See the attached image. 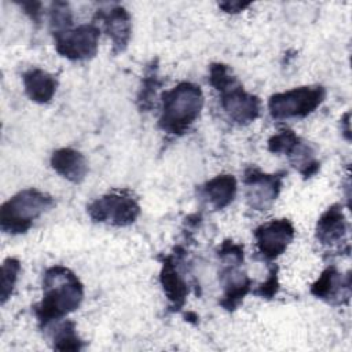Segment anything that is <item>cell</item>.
<instances>
[{"instance_id":"3","label":"cell","mask_w":352,"mask_h":352,"mask_svg":"<svg viewBox=\"0 0 352 352\" xmlns=\"http://www.w3.org/2000/svg\"><path fill=\"white\" fill-rule=\"evenodd\" d=\"M209 82L219 92L221 109L234 124L245 126L257 120L261 110L260 98L248 92L227 65L212 63Z\"/></svg>"},{"instance_id":"8","label":"cell","mask_w":352,"mask_h":352,"mask_svg":"<svg viewBox=\"0 0 352 352\" xmlns=\"http://www.w3.org/2000/svg\"><path fill=\"white\" fill-rule=\"evenodd\" d=\"M285 172L265 173L256 166H249L243 172L245 197L249 208L257 212L268 210L280 194Z\"/></svg>"},{"instance_id":"14","label":"cell","mask_w":352,"mask_h":352,"mask_svg":"<svg viewBox=\"0 0 352 352\" xmlns=\"http://www.w3.org/2000/svg\"><path fill=\"white\" fill-rule=\"evenodd\" d=\"M160 282L164 293L169 301L170 311H180L187 300L188 286L183 275H180L177 268V260L169 254L162 260V267L160 271Z\"/></svg>"},{"instance_id":"11","label":"cell","mask_w":352,"mask_h":352,"mask_svg":"<svg viewBox=\"0 0 352 352\" xmlns=\"http://www.w3.org/2000/svg\"><path fill=\"white\" fill-rule=\"evenodd\" d=\"M239 267L241 265L235 264H224L219 272V280L223 286V296L219 304L230 312L235 311L252 290V279Z\"/></svg>"},{"instance_id":"16","label":"cell","mask_w":352,"mask_h":352,"mask_svg":"<svg viewBox=\"0 0 352 352\" xmlns=\"http://www.w3.org/2000/svg\"><path fill=\"white\" fill-rule=\"evenodd\" d=\"M22 80L28 98L38 104L50 103L58 88L56 77L38 67H33L25 72Z\"/></svg>"},{"instance_id":"1","label":"cell","mask_w":352,"mask_h":352,"mask_svg":"<svg viewBox=\"0 0 352 352\" xmlns=\"http://www.w3.org/2000/svg\"><path fill=\"white\" fill-rule=\"evenodd\" d=\"M84 300V285L78 276L65 265H52L43 276V298L33 307L38 326L47 327L74 312Z\"/></svg>"},{"instance_id":"6","label":"cell","mask_w":352,"mask_h":352,"mask_svg":"<svg viewBox=\"0 0 352 352\" xmlns=\"http://www.w3.org/2000/svg\"><path fill=\"white\" fill-rule=\"evenodd\" d=\"M326 99L323 85H302L278 92L268 99V111L274 120L305 118Z\"/></svg>"},{"instance_id":"18","label":"cell","mask_w":352,"mask_h":352,"mask_svg":"<svg viewBox=\"0 0 352 352\" xmlns=\"http://www.w3.org/2000/svg\"><path fill=\"white\" fill-rule=\"evenodd\" d=\"M162 85V80L158 73V60L153 59L144 69L140 88L136 96V104L140 111H148L154 106L157 91Z\"/></svg>"},{"instance_id":"27","label":"cell","mask_w":352,"mask_h":352,"mask_svg":"<svg viewBox=\"0 0 352 352\" xmlns=\"http://www.w3.org/2000/svg\"><path fill=\"white\" fill-rule=\"evenodd\" d=\"M341 124H344V133L345 138L349 140L351 139V131H349V113H345L344 117L341 118Z\"/></svg>"},{"instance_id":"15","label":"cell","mask_w":352,"mask_h":352,"mask_svg":"<svg viewBox=\"0 0 352 352\" xmlns=\"http://www.w3.org/2000/svg\"><path fill=\"white\" fill-rule=\"evenodd\" d=\"M52 169L70 183L80 184L88 175V161L82 153L72 147H62L51 154Z\"/></svg>"},{"instance_id":"10","label":"cell","mask_w":352,"mask_h":352,"mask_svg":"<svg viewBox=\"0 0 352 352\" xmlns=\"http://www.w3.org/2000/svg\"><path fill=\"white\" fill-rule=\"evenodd\" d=\"M95 19L102 22L104 33L111 40L113 52H124L129 44L132 36V18L131 14L122 6H116L109 10H99Z\"/></svg>"},{"instance_id":"19","label":"cell","mask_w":352,"mask_h":352,"mask_svg":"<svg viewBox=\"0 0 352 352\" xmlns=\"http://www.w3.org/2000/svg\"><path fill=\"white\" fill-rule=\"evenodd\" d=\"M52 348L56 351H81L84 348V341L80 338L76 330V323L73 320H66L54 333Z\"/></svg>"},{"instance_id":"7","label":"cell","mask_w":352,"mask_h":352,"mask_svg":"<svg viewBox=\"0 0 352 352\" xmlns=\"http://www.w3.org/2000/svg\"><path fill=\"white\" fill-rule=\"evenodd\" d=\"M52 36L60 56L69 60H87L98 52L100 28L95 22L82 23Z\"/></svg>"},{"instance_id":"4","label":"cell","mask_w":352,"mask_h":352,"mask_svg":"<svg viewBox=\"0 0 352 352\" xmlns=\"http://www.w3.org/2000/svg\"><path fill=\"white\" fill-rule=\"evenodd\" d=\"M54 198L37 188L18 191L0 208V227L3 232L19 235L28 232L34 220L54 206Z\"/></svg>"},{"instance_id":"24","label":"cell","mask_w":352,"mask_h":352,"mask_svg":"<svg viewBox=\"0 0 352 352\" xmlns=\"http://www.w3.org/2000/svg\"><path fill=\"white\" fill-rule=\"evenodd\" d=\"M279 290V276H278V267L276 265H272L270 268V272H268V276L267 279L260 285L257 286V289L254 290V294L261 297V298H272L276 296Z\"/></svg>"},{"instance_id":"9","label":"cell","mask_w":352,"mask_h":352,"mask_svg":"<svg viewBox=\"0 0 352 352\" xmlns=\"http://www.w3.org/2000/svg\"><path fill=\"white\" fill-rule=\"evenodd\" d=\"M296 230L289 219H274L258 226L253 235L257 252L263 258L272 261L286 252L294 238Z\"/></svg>"},{"instance_id":"17","label":"cell","mask_w":352,"mask_h":352,"mask_svg":"<svg viewBox=\"0 0 352 352\" xmlns=\"http://www.w3.org/2000/svg\"><path fill=\"white\" fill-rule=\"evenodd\" d=\"M236 190L238 183L235 176L231 173L217 175L213 179L208 180L201 188L202 195L216 210L227 208L234 201Z\"/></svg>"},{"instance_id":"20","label":"cell","mask_w":352,"mask_h":352,"mask_svg":"<svg viewBox=\"0 0 352 352\" xmlns=\"http://www.w3.org/2000/svg\"><path fill=\"white\" fill-rule=\"evenodd\" d=\"M301 140L302 139L296 135L294 131L289 128H282L268 139L267 146L272 154H285L289 157L297 148Z\"/></svg>"},{"instance_id":"13","label":"cell","mask_w":352,"mask_h":352,"mask_svg":"<svg viewBox=\"0 0 352 352\" xmlns=\"http://www.w3.org/2000/svg\"><path fill=\"white\" fill-rule=\"evenodd\" d=\"M349 224L341 204L330 205L318 219L315 236L323 246H337L346 241Z\"/></svg>"},{"instance_id":"12","label":"cell","mask_w":352,"mask_h":352,"mask_svg":"<svg viewBox=\"0 0 352 352\" xmlns=\"http://www.w3.org/2000/svg\"><path fill=\"white\" fill-rule=\"evenodd\" d=\"M349 290L351 275L344 276L336 265L326 267L309 287L312 296L329 304H342L349 298Z\"/></svg>"},{"instance_id":"21","label":"cell","mask_w":352,"mask_h":352,"mask_svg":"<svg viewBox=\"0 0 352 352\" xmlns=\"http://www.w3.org/2000/svg\"><path fill=\"white\" fill-rule=\"evenodd\" d=\"M21 272V261L15 257H7L1 264V290H0V301L4 305L7 300L11 297L18 276Z\"/></svg>"},{"instance_id":"23","label":"cell","mask_w":352,"mask_h":352,"mask_svg":"<svg viewBox=\"0 0 352 352\" xmlns=\"http://www.w3.org/2000/svg\"><path fill=\"white\" fill-rule=\"evenodd\" d=\"M217 256L224 264L241 265L243 263V245L234 242L232 239H226L217 249Z\"/></svg>"},{"instance_id":"26","label":"cell","mask_w":352,"mask_h":352,"mask_svg":"<svg viewBox=\"0 0 352 352\" xmlns=\"http://www.w3.org/2000/svg\"><path fill=\"white\" fill-rule=\"evenodd\" d=\"M252 3L250 1H241V0H227V1H220L219 8L223 10L227 14H238L243 10H246Z\"/></svg>"},{"instance_id":"2","label":"cell","mask_w":352,"mask_h":352,"mask_svg":"<svg viewBox=\"0 0 352 352\" xmlns=\"http://www.w3.org/2000/svg\"><path fill=\"white\" fill-rule=\"evenodd\" d=\"M204 94L199 85L182 81L161 95L160 128L173 136H183L198 120L204 109Z\"/></svg>"},{"instance_id":"5","label":"cell","mask_w":352,"mask_h":352,"mask_svg":"<svg viewBox=\"0 0 352 352\" xmlns=\"http://www.w3.org/2000/svg\"><path fill=\"white\" fill-rule=\"evenodd\" d=\"M87 212L92 221L113 227H126L140 216V205L131 190H114L94 199Z\"/></svg>"},{"instance_id":"25","label":"cell","mask_w":352,"mask_h":352,"mask_svg":"<svg viewBox=\"0 0 352 352\" xmlns=\"http://www.w3.org/2000/svg\"><path fill=\"white\" fill-rule=\"evenodd\" d=\"M18 6L23 10V12L36 23L41 21V7L43 4L40 1H18Z\"/></svg>"},{"instance_id":"22","label":"cell","mask_w":352,"mask_h":352,"mask_svg":"<svg viewBox=\"0 0 352 352\" xmlns=\"http://www.w3.org/2000/svg\"><path fill=\"white\" fill-rule=\"evenodd\" d=\"M50 26L52 34L65 32L73 28V15L69 3L54 1L50 8Z\"/></svg>"}]
</instances>
